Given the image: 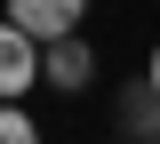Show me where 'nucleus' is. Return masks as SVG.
<instances>
[{"mask_svg": "<svg viewBox=\"0 0 160 144\" xmlns=\"http://www.w3.org/2000/svg\"><path fill=\"white\" fill-rule=\"evenodd\" d=\"M88 8H96V0H8V24L48 48V40H72L80 24H88Z\"/></svg>", "mask_w": 160, "mask_h": 144, "instance_id": "1", "label": "nucleus"}, {"mask_svg": "<svg viewBox=\"0 0 160 144\" xmlns=\"http://www.w3.org/2000/svg\"><path fill=\"white\" fill-rule=\"evenodd\" d=\"M144 80H152V96H160V40H152V56H144Z\"/></svg>", "mask_w": 160, "mask_h": 144, "instance_id": "6", "label": "nucleus"}, {"mask_svg": "<svg viewBox=\"0 0 160 144\" xmlns=\"http://www.w3.org/2000/svg\"><path fill=\"white\" fill-rule=\"evenodd\" d=\"M144 144H160V136H144Z\"/></svg>", "mask_w": 160, "mask_h": 144, "instance_id": "7", "label": "nucleus"}, {"mask_svg": "<svg viewBox=\"0 0 160 144\" xmlns=\"http://www.w3.org/2000/svg\"><path fill=\"white\" fill-rule=\"evenodd\" d=\"M40 80L56 88V96H80V88L96 80V48L80 40V32H72V40H48V48H40Z\"/></svg>", "mask_w": 160, "mask_h": 144, "instance_id": "3", "label": "nucleus"}, {"mask_svg": "<svg viewBox=\"0 0 160 144\" xmlns=\"http://www.w3.org/2000/svg\"><path fill=\"white\" fill-rule=\"evenodd\" d=\"M120 120L136 128V144H144V136H160V96H152V80H136L128 96H120Z\"/></svg>", "mask_w": 160, "mask_h": 144, "instance_id": "4", "label": "nucleus"}, {"mask_svg": "<svg viewBox=\"0 0 160 144\" xmlns=\"http://www.w3.org/2000/svg\"><path fill=\"white\" fill-rule=\"evenodd\" d=\"M32 88H40V40L0 16V104H24Z\"/></svg>", "mask_w": 160, "mask_h": 144, "instance_id": "2", "label": "nucleus"}, {"mask_svg": "<svg viewBox=\"0 0 160 144\" xmlns=\"http://www.w3.org/2000/svg\"><path fill=\"white\" fill-rule=\"evenodd\" d=\"M0 144H40V120L24 104H0Z\"/></svg>", "mask_w": 160, "mask_h": 144, "instance_id": "5", "label": "nucleus"}]
</instances>
